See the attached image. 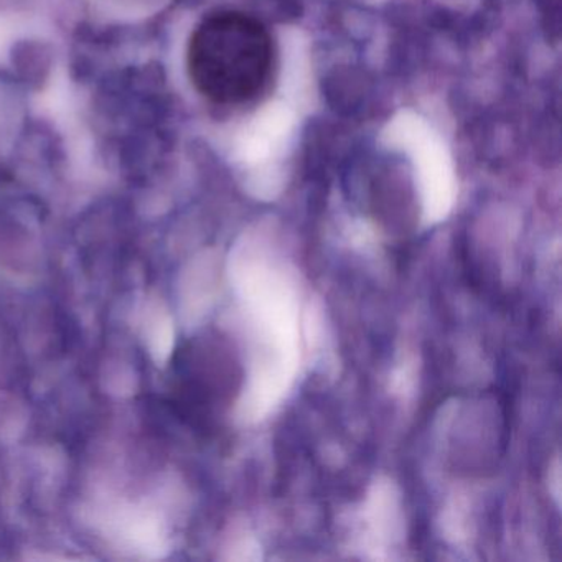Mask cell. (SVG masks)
<instances>
[{"label":"cell","instance_id":"1","mask_svg":"<svg viewBox=\"0 0 562 562\" xmlns=\"http://www.w3.org/2000/svg\"><path fill=\"white\" fill-rule=\"evenodd\" d=\"M190 80L216 104L248 103L271 78L274 44L268 29L239 12H216L203 19L187 54Z\"/></svg>","mask_w":562,"mask_h":562}]
</instances>
